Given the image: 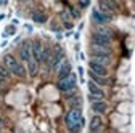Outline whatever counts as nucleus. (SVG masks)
Segmentation results:
<instances>
[{
    "label": "nucleus",
    "mask_w": 135,
    "mask_h": 133,
    "mask_svg": "<svg viewBox=\"0 0 135 133\" xmlns=\"http://www.w3.org/2000/svg\"><path fill=\"white\" fill-rule=\"evenodd\" d=\"M90 108H92L93 114H97V115H103V114L108 111V103L105 101V99H101V101H95V103H92Z\"/></svg>",
    "instance_id": "ddd939ff"
},
{
    "label": "nucleus",
    "mask_w": 135,
    "mask_h": 133,
    "mask_svg": "<svg viewBox=\"0 0 135 133\" xmlns=\"http://www.w3.org/2000/svg\"><path fill=\"white\" fill-rule=\"evenodd\" d=\"M52 53H53V48L44 47V52H42V64L47 66V68H48V64H50V59H52Z\"/></svg>",
    "instance_id": "6ab92c4d"
},
{
    "label": "nucleus",
    "mask_w": 135,
    "mask_h": 133,
    "mask_svg": "<svg viewBox=\"0 0 135 133\" xmlns=\"http://www.w3.org/2000/svg\"><path fill=\"white\" fill-rule=\"evenodd\" d=\"M89 133H93V131H89ZM100 133H101V131H100Z\"/></svg>",
    "instance_id": "c756f323"
},
{
    "label": "nucleus",
    "mask_w": 135,
    "mask_h": 133,
    "mask_svg": "<svg viewBox=\"0 0 135 133\" xmlns=\"http://www.w3.org/2000/svg\"><path fill=\"white\" fill-rule=\"evenodd\" d=\"M87 88H89V95H87V98H89V101H92V103H95V101H101V99H105V98H106L105 90L101 88V87H98L97 84H93L92 80L87 82Z\"/></svg>",
    "instance_id": "423d86ee"
},
{
    "label": "nucleus",
    "mask_w": 135,
    "mask_h": 133,
    "mask_svg": "<svg viewBox=\"0 0 135 133\" xmlns=\"http://www.w3.org/2000/svg\"><path fill=\"white\" fill-rule=\"evenodd\" d=\"M0 72H2V74H3V75H5V77L8 79V80H10V77H11V74L8 72V69L5 68V66H3V64H0Z\"/></svg>",
    "instance_id": "b1692460"
},
{
    "label": "nucleus",
    "mask_w": 135,
    "mask_h": 133,
    "mask_svg": "<svg viewBox=\"0 0 135 133\" xmlns=\"http://www.w3.org/2000/svg\"><path fill=\"white\" fill-rule=\"evenodd\" d=\"M69 74H73V64L68 61V59H64V63L61 64V68H60L58 72H56V77H58V80H61V79L68 77Z\"/></svg>",
    "instance_id": "f8f14e48"
},
{
    "label": "nucleus",
    "mask_w": 135,
    "mask_h": 133,
    "mask_svg": "<svg viewBox=\"0 0 135 133\" xmlns=\"http://www.w3.org/2000/svg\"><path fill=\"white\" fill-rule=\"evenodd\" d=\"M64 50L61 47H53V53H52V59H50V64H48V69L50 71H55L58 72V69L61 68V64L64 63Z\"/></svg>",
    "instance_id": "20e7f679"
},
{
    "label": "nucleus",
    "mask_w": 135,
    "mask_h": 133,
    "mask_svg": "<svg viewBox=\"0 0 135 133\" xmlns=\"http://www.w3.org/2000/svg\"><path fill=\"white\" fill-rule=\"evenodd\" d=\"M7 82H8V79H7V77L2 74V72H0V87H2V85H5Z\"/></svg>",
    "instance_id": "a878e982"
},
{
    "label": "nucleus",
    "mask_w": 135,
    "mask_h": 133,
    "mask_svg": "<svg viewBox=\"0 0 135 133\" xmlns=\"http://www.w3.org/2000/svg\"><path fill=\"white\" fill-rule=\"evenodd\" d=\"M93 32L98 35H103V37H108V39H113V29L109 26H95L93 27Z\"/></svg>",
    "instance_id": "dca6fc26"
},
{
    "label": "nucleus",
    "mask_w": 135,
    "mask_h": 133,
    "mask_svg": "<svg viewBox=\"0 0 135 133\" xmlns=\"http://www.w3.org/2000/svg\"><path fill=\"white\" fill-rule=\"evenodd\" d=\"M90 45L93 47H101V48H113V39L103 37V35H98L95 32L90 34Z\"/></svg>",
    "instance_id": "6e6552de"
},
{
    "label": "nucleus",
    "mask_w": 135,
    "mask_h": 133,
    "mask_svg": "<svg viewBox=\"0 0 135 133\" xmlns=\"http://www.w3.org/2000/svg\"><path fill=\"white\" fill-rule=\"evenodd\" d=\"M68 13H69V16H71L73 19H79V18H80V10H79V8L69 7V11H68Z\"/></svg>",
    "instance_id": "4be33fe9"
},
{
    "label": "nucleus",
    "mask_w": 135,
    "mask_h": 133,
    "mask_svg": "<svg viewBox=\"0 0 135 133\" xmlns=\"http://www.w3.org/2000/svg\"><path fill=\"white\" fill-rule=\"evenodd\" d=\"M90 59L98 63V64H101V66H105V68L111 66V63H113V58L108 56V55H93V56H90Z\"/></svg>",
    "instance_id": "2eb2a0df"
},
{
    "label": "nucleus",
    "mask_w": 135,
    "mask_h": 133,
    "mask_svg": "<svg viewBox=\"0 0 135 133\" xmlns=\"http://www.w3.org/2000/svg\"><path fill=\"white\" fill-rule=\"evenodd\" d=\"M42 52H44V43L39 39L32 40V58L39 64H42Z\"/></svg>",
    "instance_id": "9d476101"
},
{
    "label": "nucleus",
    "mask_w": 135,
    "mask_h": 133,
    "mask_svg": "<svg viewBox=\"0 0 135 133\" xmlns=\"http://www.w3.org/2000/svg\"><path fill=\"white\" fill-rule=\"evenodd\" d=\"M89 53H90V56H93V55H108V56H111L113 55V48H101V47L90 45Z\"/></svg>",
    "instance_id": "f3484780"
},
{
    "label": "nucleus",
    "mask_w": 135,
    "mask_h": 133,
    "mask_svg": "<svg viewBox=\"0 0 135 133\" xmlns=\"http://www.w3.org/2000/svg\"><path fill=\"white\" fill-rule=\"evenodd\" d=\"M76 5H77V8L84 10V8H87V7H90V2H77Z\"/></svg>",
    "instance_id": "393cba45"
},
{
    "label": "nucleus",
    "mask_w": 135,
    "mask_h": 133,
    "mask_svg": "<svg viewBox=\"0 0 135 133\" xmlns=\"http://www.w3.org/2000/svg\"><path fill=\"white\" fill-rule=\"evenodd\" d=\"M92 21L95 23V26H106L113 21V14H108L98 8H93L92 10Z\"/></svg>",
    "instance_id": "0eeeda50"
},
{
    "label": "nucleus",
    "mask_w": 135,
    "mask_h": 133,
    "mask_svg": "<svg viewBox=\"0 0 135 133\" xmlns=\"http://www.w3.org/2000/svg\"><path fill=\"white\" fill-rule=\"evenodd\" d=\"M89 71L93 72L95 75H100V77H108L109 75L108 68H105V66H101V64H98V63H95L92 59H89Z\"/></svg>",
    "instance_id": "1a4fd4ad"
},
{
    "label": "nucleus",
    "mask_w": 135,
    "mask_h": 133,
    "mask_svg": "<svg viewBox=\"0 0 135 133\" xmlns=\"http://www.w3.org/2000/svg\"><path fill=\"white\" fill-rule=\"evenodd\" d=\"M101 128H103V119L101 115H92V119L89 122V131H93V133H100Z\"/></svg>",
    "instance_id": "9b49d317"
},
{
    "label": "nucleus",
    "mask_w": 135,
    "mask_h": 133,
    "mask_svg": "<svg viewBox=\"0 0 135 133\" xmlns=\"http://www.w3.org/2000/svg\"><path fill=\"white\" fill-rule=\"evenodd\" d=\"M79 75H80V79L84 80V69H82V68H79Z\"/></svg>",
    "instance_id": "cd10ccee"
},
{
    "label": "nucleus",
    "mask_w": 135,
    "mask_h": 133,
    "mask_svg": "<svg viewBox=\"0 0 135 133\" xmlns=\"http://www.w3.org/2000/svg\"><path fill=\"white\" fill-rule=\"evenodd\" d=\"M64 125L69 133H80L85 127V119H84L82 109H69L64 115Z\"/></svg>",
    "instance_id": "f257e3e1"
},
{
    "label": "nucleus",
    "mask_w": 135,
    "mask_h": 133,
    "mask_svg": "<svg viewBox=\"0 0 135 133\" xmlns=\"http://www.w3.org/2000/svg\"><path fill=\"white\" fill-rule=\"evenodd\" d=\"M39 66H40V64H39V63H36L34 59H32L31 63H27V64H26L27 75H29V77H36V75L39 74Z\"/></svg>",
    "instance_id": "a211bd4d"
},
{
    "label": "nucleus",
    "mask_w": 135,
    "mask_h": 133,
    "mask_svg": "<svg viewBox=\"0 0 135 133\" xmlns=\"http://www.w3.org/2000/svg\"><path fill=\"white\" fill-rule=\"evenodd\" d=\"M77 95H79V90L76 88V90H71V91L64 93V95H63V98H64V99H68V101H71V99H73V98H76Z\"/></svg>",
    "instance_id": "5701e85b"
},
{
    "label": "nucleus",
    "mask_w": 135,
    "mask_h": 133,
    "mask_svg": "<svg viewBox=\"0 0 135 133\" xmlns=\"http://www.w3.org/2000/svg\"><path fill=\"white\" fill-rule=\"evenodd\" d=\"M2 64L8 69V72H10L11 75L18 77V79H26V77H27L26 66H24L18 58H16L15 55H11V53L3 55V58H2Z\"/></svg>",
    "instance_id": "f03ea898"
},
{
    "label": "nucleus",
    "mask_w": 135,
    "mask_h": 133,
    "mask_svg": "<svg viewBox=\"0 0 135 133\" xmlns=\"http://www.w3.org/2000/svg\"><path fill=\"white\" fill-rule=\"evenodd\" d=\"M18 55H20V61L26 66L27 63H31L32 58V40H23L20 48H18Z\"/></svg>",
    "instance_id": "39448f33"
},
{
    "label": "nucleus",
    "mask_w": 135,
    "mask_h": 133,
    "mask_svg": "<svg viewBox=\"0 0 135 133\" xmlns=\"http://www.w3.org/2000/svg\"><path fill=\"white\" fill-rule=\"evenodd\" d=\"M2 130H3V119L0 117V131H2Z\"/></svg>",
    "instance_id": "c85d7f7f"
},
{
    "label": "nucleus",
    "mask_w": 135,
    "mask_h": 133,
    "mask_svg": "<svg viewBox=\"0 0 135 133\" xmlns=\"http://www.w3.org/2000/svg\"><path fill=\"white\" fill-rule=\"evenodd\" d=\"M32 21L37 24H44V23H47V14L44 11L36 10V11H32Z\"/></svg>",
    "instance_id": "aec40b11"
},
{
    "label": "nucleus",
    "mask_w": 135,
    "mask_h": 133,
    "mask_svg": "<svg viewBox=\"0 0 135 133\" xmlns=\"http://www.w3.org/2000/svg\"><path fill=\"white\" fill-rule=\"evenodd\" d=\"M56 88H58L60 93H63V95L68 93V91H71V90H76V88H77V75L73 72V74H69L68 77L58 80V82H56Z\"/></svg>",
    "instance_id": "7ed1b4c3"
},
{
    "label": "nucleus",
    "mask_w": 135,
    "mask_h": 133,
    "mask_svg": "<svg viewBox=\"0 0 135 133\" xmlns=\"http://www.w3.org/2000/svg\"><path fill=\"white\" fill-rule=\"evenodd\" d=\"M15 32H16V30H15V27H13V26H10V27H7V32H5V34H7V35H10V34H15Z\"/></svg>",
    "instance_id": "bb28decb"
},
{
    "label": "nucleus",
    "mask_w": 135,
    "mask_h": 133,
    "mask_svg": "<svg viewBox=\"0 0 135 133\" xmlns=\"http://www.w3.org/2000/svg\"><path fill=\"white\" fill-rule=\"evenodd\" d=\"M89 77H90V80L93 82V84H97L98 87H108L109 84H111V80H109V77H100V75H95L93 72H90L89 71Z\"/></svg>",
    "instance_id": "4468645a"
},
{
    "label": "nucleus",
    "mask_w": 135,
    "mask_h": 133,
    "mask_svg": "<svg viewBox=\"0 0 135 133\" xmlns=\"http://www.w3.org/2000/svg\"><path fill=\"white\" fill-rule=\"evenodd\" d=\"M82 103H84V99H82V96L80 95H77L76 98H73L71 101H69V109H82Z\"/></svg>",
    "instance_id": "412c9836"
}]
</instances>
